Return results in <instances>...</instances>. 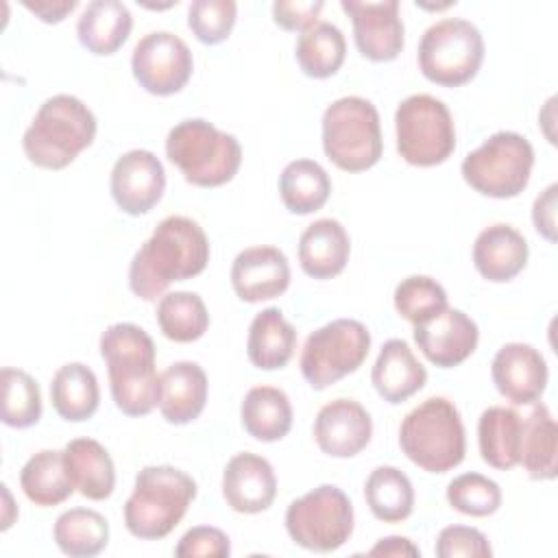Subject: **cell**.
<instances>
[{
	"mask_svg": "<svg viewBox=\"0 0 558 558\" xmlns=\"http://www.w3.org/2000/svg\"><path fill=\"white\" fill-rule=\"evenodd\" d=\"M209 240L203 227L187 216L163 218L137 248L129 266V288L142 301H155L174 281L205 270Z\"/></svg>",
	"mask_w": 558,
	"mask_h": 558,
	"instance_id": "cell-1",
	"label": "cell"
},
{
	"mask_svg": "<svg viewBox=\"0 0 558 558\" xmlns=\"http://www.w3.org/2000/svg\"><path fill=\"white\" fill-rule=\"evenodd\" d=\"M109 388L116 408L126 416H144L159 405L161 375L155 368V342L133 323H113L100 336Z\"/></svg>",
	"mask_w": 558,
	"mask_h": 558,
	"instance_id": "cell-2",
	"label": "cell"
},
{
	"mask_svg": "<svg viewBox=\"0 0 558 558\" xmlns=\"http://www.w3.org/2000/svg\"><path fill=\"white\" fill-rule=\"evenodd\" d=\"M96 118L76 96L57 94L39 107L31 126L24 131L22 148L31 163L46 170L70 166L78 153L92 146Z\"/></svg>",
	"mask_w": 558,
	"mask_h": 558,
	"instance_id": "cell-3",
	"label": "cell"
},
{
	"mask_svg": "<svg viewBox=\"0 0 558 558\" xmlns=\"http://www.w3.org/2000/svg\"><path fill=\"white\" fill-rule=\"evenodd\" d=\"M196 497V482L170 464L144 466L124 504V525L142 541L168 536Z\"/></svg>",
	"mask_w": 558,
	"mask_h": 558,
	"instance_id": "cell-4",
	"label": "cell"
},
{
	"mask_svg": "<svg viewBox=\"0 0 558 558\" xmlns=\"http://www.w3.org/2000/svg\"><path fill=\"white\" fill-rule=\"evenodd\" d=\"M399 447L418 469L447 473L464 460L466 438L458 408L445 397H429L405 414Z\"/></svg>",
	"mask_w": 558,
	"mask_h": 558,
	"instance_id": "cell-5",
	"label": "cell"
},
{
	"mask_svg": "<svg viewBox=\"0 0 558 558\" xmlns=\"http://www.w3.org/2000/svg\"><path fill=\"white\" fill-rule=\"evenodd\" d=\"M166 155L187 183L218 187L238 174L242 146L235 135L218 131L211 122L190 118L170 129L166 137Z\"/></svg>",
	"mask_w": 558,
	"mask_h": 558,
	"instance_id": "cell-6",
	"label": "cell"
},
{
	"mask_svg": "<svg viewBox=\"0 0 558 558\" xmlns=\"http://www.w3.org/2000/svg\"><path fill=\"white\" fill-rule=\"evenodd\" d=\"M323 150L340 170L364 172L373 168L384 150L375 105L362 96L333 100L323 113Z\"/></svg>",
	"mask_w": 558,
	"mask_h": 558,
	"instance_id": "cell-7",
	"label": "cell"
},
{
	"mask_svg": "<svg viewBox=\"0 0 558 558\" xmlns=\"http://www.w3.org/2000/svg\"><path fill=\"white\" fill-rule=\"evenodd\" d=\"M532 166V144L514 131H499L471 150L460 170L475 192L490 198H514L527 187Z\"/></svg>",
	"mask_w": 558,
	"mask_h": 558,
	"instance_id": "cell-8",
	"label": "cell"
},
{
	"mask_svg": "<svg viewBox=\"0 0 558 558\" xmlns=\"http://www.w3.org/2000/svg\"><path fill=\"white\" fill-rule=\"evenodd\" d=\"M484 61V39L475 24L462 17H445L432 24L418 41V68L423 76L442 87L469 83Z\"/></svg>",
	"mask_w": 558,
	"mask_h": 558,
	"instance_id": "cell-9",
	"label": "cell"
},
{
	"mask_svg": "<svg viewBox=\"0 0 558 558\" xmlns=\"http://www.w3.org/2000/svg\"><path fill=\"white\" fill-rule=\"evenodd\" d=\"M397 150L410 166L429 168L449 159L456 148L453 118L447 105L429 94H412L395 113Z\"/></svg>",
	"mask_w": 558,
	"mask_h": 558,
	"instance_id": "cell-10",
	"label": "cell"
},
{
	"mask_svg": "<svg viewBox=\"0 0 558 558\" xmlns=\"http://www.w3.org/2000/svg\"><path fill=\"white\" fill-rule=\"evenodd\" d=\"M371 349L366 325L353 318H336L312 331L301 351V373L314 390H323L355 373Z\"/></svg>",
	"mask_w": 558,
	"mask_h": 558,
	"instance_id": "cell-11",
	"label": "cell"
},
{
	"mask_svg": "<svg viewBox=\"0 0 558 558\" xmlns=\"http://www.w3.org/2000/svg\"><path fill=\"white\" fill-rule=\"evenodd\" d=\"M286 530L303 549L336 551L353 532V504L338 486L320 484L288 506Z\"/></svg>",
	"mask_w": 558,
	"mask_h": 558,
	"instance_id": "cell-12",
	"label": "cell"
},
{
	"mask_svg": "<svg viewBox=\"0 0 558 558\" xmlns=\"http://www.w3.org/2000/svg\"><path fill=\"white\" fill-rule=\"evenodd\" d=\"M131 70L140 87L148 94L170 96L187 85L194 59L179 35L170 31H153L135 44Z\"/></svg>",
	"mask_w": 558,
	"mask_h": 558,
	"instance_id": "cell-13",
	"label": "cell"
},
{
	"mask_svg": "<svg viewBox=\"0 0 558 558\" xmlns=\"http://www.w3.org/2000/svg\"><path fill=\"white\" fill-rule=\"evenodd\" d=\"M111 196L129 216L148 214L163 196L166 172L155 153L135 148L120 155L111 168Z\"/></svg>",
	"mask_w": 558,
	"mask_h": 558,
	"instance_id": "cell-14",
	"label": "cell"
},
{
	"mask_svg": "<svg viewBox=\"0 0 558 558\" xmlns=\"http://www.w3.org/2000/svg\"><path fill=\"white\" fill-rule=\"evenodd\" d=\"M340 7L353 22V39L362 57L375 63L399 57L403 50V22L399 17L397 0H342Z\"/></svg>",
	"mask_w": 558,
	"mask_h": 558,
	"instance_id": "cell-15",
	"label": "cell"
},
{
	"mask_svg": "<svg viewBox=\"0 0 558 558\" xmlns=\"http://www.w3.org/2000/svg\"><path fill=\"white\" fill-rule=\"evenodd\" d=\"M490 375L499 395L514 405L538 401L549 377L547 362L541 351L525 342L504 344L493 357Z\"/></svg>",
	"mask_w": 558,
	"mask_h": 558,
	"instance_id": "cell-16",
	"label": "cell"
},
{
	"mask_svg": "<svg viewBox=\"0 0 558 558\" xmlns=\"http://www.w3.org/2000/svg\"><path fill=\"white\" fill-rule=\"evenodd\" d=\"M480 331L462 310L447 307L440 314L414 325V342L438 368L462 364L477 347Z\"/></svg>",
	"mask_w": 558,
	"mask_h": 558,
	"instance_id": "cell-17",
	"label": "cell"
},
{
	"mask_svg": "<svg viewBox=\"0 0 558 558\" xmlns=\"http://www.w3.org/2000/svg\"><path fill=\"white\" fill-rule=\"evenodd\" d=\"M373 436V421L366 408L353 399L325 403L314 418V440L331 458L357 456Z\"/></svg>",
	"mask_w": 558,
	"mask_h": 558,
	"instance_id": "cell-18",
	"label": "cell"
},
{
	"mask_svg": "<svg viewBox=\"0 0 558 558\" xmlns=\"http://www.w3.org/2000/svg\"><path fill=\"white\" fill-rule=\"evenodd\" d=\"M231 286L244 303L275 299L290 286L288 257L277 246H248L231 264Z\"/></svg>",
	"mask_w": 558,
	"mask_h": 558,
	"instance_id": "cell-19",
	"label": "cell"
},
{
	"mask_svg": "<svg viewBox=\"0 0 558 558\" xmlns=\"http://www.w3.org/2000/svg\"><path fill=\"white\" fill-rule=\"evenodd\" d=\"M277 477L272 464L257 453H235L222 471V497L227 506L242 514H257L272 506Z\"/></svg>",
	"mask_w": 558,
	"mask_h": 558,
	"instance_id": "cell-20",
	"label": "cell"
},
{
	"mask_svg": "<svg viewBox=\"0 0 558 558\" xmlns=\"http://www.w3.org/2000/svg\"><path fill=\"white\" fill-rule=\"evenodd\" d=\"M351 240L336 218H318L299 238V264L312 279H331L349 262Z\"/></svg>",
	"mask_w": 558,
	"mask_h": 558,
	"instance_id": "cell-21",
	"label": "cell"
},
{
	"mask_svg": "<svg viewBox=\"0 0 558 558\" xmlns=\"http://www.w3.org/2000/svg\"><path fill=\"white\" fill-rule=\"evenodd\" d=\"M371 381L384 401L397 405L408 401L425 386L427 371L414 357L405 340L392 338L381 344V351L373 364Z\"/></svg>",
	"mask_w": 558,
	"mask_h": 558,
	"instance_id": "cell-22",
	"label": "cell"
},
{
	"mask_svg": "<svg viewBox=\"0 0 558 558\" xmlns=\"http://www.w3.org/2000/svg\"><path fill=\"white\" fill-rule=\"evenodd\" d=\"M527 253L525 238L514 227L497 222L480 231L475 238L473 264L484 279L504 283L525 268Z\"/></svg>",
	"mask_w": 558,
	"mask_h": 558,
	"instance_id": "cell-23",
	"label": "cell"
},
{
	"mask_svg": "<svg viewBox=\"0 0 558 558\" xmlns=\"http://www.w3.org/2000/svg\"><path fill=\"white\" fill-rule=\"evenodd\" d=\"M207 401V375L196 362H174L161 373L159 412L172 425L198 418Z\"/></svg>",
	"mask_w": 558,
	"mask_h": 558,
	"instance_id": "cell-24",
	"label": "cell"
},
{
	"mask_svg": "<svg viewBox=\"0 0 558 558\" xmlns=\"http://www.w3.org/2000/svg\"><path fill=\"white\" fill-rule=\"evenodd\" d=\"M133 17L120 0H92L76 22L81 46L98 57L113 54L129 39Z\"/></svg>",
	"mask_w": 558,
	"mask_h": 558,
	"instance_id": "cell-25",
	"label": "cell"
},
{
	"mask_svg": "<svg viewBox=\"0 0 558 558\" xmlns=\"http://www.w3.org/2000/svg\"><path fill=\"white\" fill-rule=\"evenodd\" d=\"M74 488L94 501L107 499L116 488V466L109 451L94 438H74L63 449Z\"/></svg>",
	"mask_w": 558,
	"mask_h": 558,
	"instance_id": "cell-26",
	"label": "cell"
},
{
	"mask_svg": "<svg viewBox=\"0 0 558 558\" xmlns=\"http://www.w3.org/2000/svg\"><path fill=\"white\" fill-rule=\"evenodd\" d=\"M296 349V329L286 320L279 307L262 310L246 338V353L253 366L262 371L283 368Z\"/></svg>",
	"mask_w": 558,
	"mask_h": 558,
	"instance_id": "cell-27",
	"label": "cell"
},
{
	"mask_svg": "<svg viewBox=\"0 0 558 558\" xmlns=\"http://www.w3.org/2000/svg\"><path fill=\"white\" fill-rule=\"evenodd\" d=\"M519 462L532 480H554L558 475V429L545 403L534 405L521 423Z\"/></svg>",
	"mask_w": 558,
	"mask_h": 558,
	"instance_id": "cell-28",
	"label": "cell"
},
{
	"mask_svg": "<svg viewBox=\"0 0 558 558\" xmlns=\"http://www.w3.org/2000/svg\"><path fill=\"white\" fill-rule=\"evenodd\" d=\"M50 401L63 421L81 423L92 418L100 403V388L94 371L81 362L63 364L50 381Z\"/></svg>",
	"mask_w": 558,
	"mask_h": 558,
	"instance_id": "cell-29",
	"label": "cell"
},
{
	"mask_svg": "<svg viewBox=\"0 0 558 558\" xmlns=\"http://www.w3.org/2000/svg\"><path fill=\"white\" fill-rule=\"evenodd\" d=\"M240 418L248 436L262 442H275L292 427V405L281 388L255 386L242 399Z\"/></svg>",
	"mask_w": 558,
	"mask_h": 558,
	"instance_id": "cell-30",
	"label": "cell"
},
{
	"mask_svg": "<svg viewBox=\"0 0 558 558\" xmlns=\"http://www.w3.org/2000/svg\"><path fill=\"white\" fill-rule=\"evenodd\" d=\"M521 423L523 418L512 408L493 405L482 412L477 421V445L488 466L508 471L519 464Z\"/></svg>",
	"mask_w": 558,
	"mask_h": 558,
	"instance_id": "cell-31",
	"label": "cell"
},
{
	"mask_svg": "<svg viewBox=\"0 0 558 558\" xmlns=\"http://www.w3.org/2000/svg\"><path fill=\"white\" fill-rule=\"evenodd\" d=\"M24 495L41 508L63 504L76 488L68 475L63 451L44 449L26 460L20 471Z\"/></svg>",
	"mask_w": 558,
	"mask_h": 558,
	"instance_id": "cell-32",
	"label": "cell"
},
{
	"mask_svg": "<svg viewBox=\"0 0 558 558\" xmlns=\"http://www.w3.org/2000/svg\"><path fill=\"white\" fill-rule=\"evenodd\" d=\"M279 194L288 211L305 216L327 203L331 181L320 163L312 159H294L279 177Z\"/></svg>",
	"mask_w": 558,
	"mask_h": 558,
	"instance_id": "cell-33",
	"label": "cell"
},
{
	"mask_svg": "<svg viewBox=\"0 0 558 558\" xmlns=\"http://www.w3.org/2000/svg\"><path fill=\"white\" fill-rule=\"evenodd\" d=\"M347 41L338 26L331 22H316L303 31L294 46V57L303 74L312 78H329L344 63Z\"/></svg>",
	"mask_w": 558,
	"mask_h": 558,
	"instance_id": "cell-34",
	"label": "cell"
},
{
	"mask_svg": "<svg viewBox=\"0 0 558 558\" xmlns=\"http://www.w3.org/2000/svg\"><path fill=\"white\" fill-rule=\"evenodd\" d=\"M366 506L384 523H399L414 510V488L410 477L397 466H377L364 484Z\"/></svg>",
	"mask_w": 558,
	"mask_h": 558,
	"instance_id": "cell-35",
	"label": "cell"
},
{
	"mask_svg": "<svg viewBox=\"0 0 558 558\" xmlns=\"http://www.w3.org/2000/svg\"><path fill=\"white\" fill-rule=\"evenodd\" d=\"M57 547L72 558H89L100 554L109 543L107 519L89 508H72L59 514L52 527Z\"/></svg>",
	"mask_w": 558,
	"mask_h": 558,
	"instance_id": "cell-36",
	"label": "cell"
},
{
	"mask_svg": "<svg viewBox=\"0 0 558 558\" xmlns=\"http://www.w3.org/2000/svg\"><path fill=\"white\" fill-rule=\"evenodd\" d=\"M157 325L168 340L194 342L209 327L205 301L196 292H168L157 303Z\"/></svg>",
	"mask_w": 558,
	"mask_h": 558,
	"instance_id": "cell-37",
	"label": "cell"
},
{
	"mask_svg": "<svg viewBox=\"0 0 558 558\" xmlns=\"http://www.w3.org/2000/svg\"><path fill=\"white\" fill-rule=\"evenodd\" d=\"M2 423L15 429L35 425L41 418V392L37 381L20 368H2Z\"/></svg>",
	"mask_w": 558,
	"mask_h": 558,
	"instance_id": "cell-38",
	"label": "cell"
},
{
	"mask_svg": "<svg viewBox=\"0 0 558 558\" xmlns=\"http://www.w3.org/2000/svg\"><path fill=\"white\" fill-rule=\"evenodd\" d=\"M395 307L399 316H403L412 325H418L440 314L449 305L447 292L436 279L427 275H412L395 288Z\"/></svg>",
	"mask_w": 558,
	"mask_h": 558,
	"instance_id": "cell-39",
	"label": "cell"
},
{
	"mask_svg": "<svg viewBox=\"0 0 558 558\" xmlns=\"http://www.w3.org/2000/svg\"><path fill=\"white\" fill-rule=\"evenodd\" d=\"M447 501L469 517H488L501 506V488L482 473H462L447 486Z\"/></svg>",
	"mask_w": 558,
	"mask_h": 558,
	"instance_id": "cell-40",
	"label": "cell"
},
{
	"mask_svg": "<svg viewBox=\"0 0 558 558\" xmlns=\"http://www.w3.org/2000/svg\"><path fill=\"white\" fill-rule=\"evenodd\" d=\"M238 4L233 0H194L187 11V26L201 44L214 46L231 35Z\"/></svg>",
	"mask_w": 558,
	"mask_h": 558,
	"instance_id": "cell-41",
	"label": "cell"
},
{
	"mask_svg": "<svg viewBox=\"0 0 558 558\" xmlns=\"http://www.w3.org/2000/svg\"><path fill=\"white\" fill-rule=\"evenodd\" d=\"M438 558H488L493 556V549L488 545V538L469 525H449L442 527L436 547H434Z\"/></svg>",
	"mask_w": 558,
	"mask_h": 558,
	"instance_id": "cell-42",
	"label": "cell"
},
{
	"mask_svg": "<svg viewBox=\"0 0 558 558\" xmlns=\"http://www.w3.org/2000/svg\"><path fill=\"white\" fill-rule=\"evenodd\" d=\"M231 554V543L229 536L211 525H196L187 530L179 545L174 547V556L179 558H227Z\"/></svg>",
	"mask_w": 558,
	"mask_h": 558,
	"instance_id": "cell-43",
	"label": "cell"
},
{
	"mask_svg": "<svg viewBox=\"0 0 558 558\" xmlns=\"http://www.w3.org/2000/svg\"><path fill=\"white\" fill-rule=\"evenodd\" d=\"M323 7L325 4L320 0H314V2L279 0L272 4V20L283 31H307L316 24V17L323 11Z\"/></svg>",
	"mask_w": 558,
	"mask_h": 558,
	"instance_id": "cell-44",
	"label": "cell"
},
{
	"mask_svg": "<svg viewBox=\"0 0 558 558\" xmlns=\"http://www.w3.org/2000/svg\"><path fill=\"white\" fill-rule=\"evenodd\" d=\"M556 192L558 185L551 183L547 185L534 201L532 205V220L536 231L547 240L556 242Z\"/></svg>",
	"mask_w": 558,
	"mask_h": 558,
	"instance_id": "cell-45",
	"label": "cell"
},
{
	"mask_svg": "<svg viewBox=\"0 0 558 558\" xmlns=\"http://www.w3.org/2000/svg\"><path fill=\"white\" fill-rule=\"evenodd\" d=\"M76 0H61V2H50V0H39V2H28L24 0V7L33 11L41 22L46 24H57L61 22L68 13L76 9Z\"/></svg>",
	"mask_w": 558,
	"mask_h": 558,
	"instance_id": "cell-46",
	"label": "cell"
},
{
	"mask_svg": "<svg viewBox=\"0 0 558 558\" xmlns=\"http://www.w3.org/2000/svg\"><path fill=\"white\" fill-rule=\"evenodd\" d=\"M371 556H421L418 547L403 536H386L368 551Z\"/></svg>",
	"mask_w": 558,
	"mask_h": 558,
	"instance_id": "cell-47",
	"label": "cell"
}]
</instances>
